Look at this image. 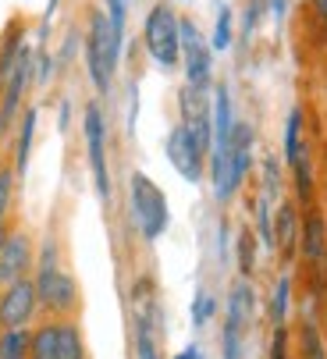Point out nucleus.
<instances>
[{
    "instance_id": "1",
    "label": "nucleus",
    "mask_w": 327,
    "mask_h": 359,
    "mask_svg": "<svg viewBox=\"0 0 327 359\" xmlns=\"http://www.w3.org/2000/svg\"><path fill=\"white\" fill-rule=\"evenodd\" d=\"M36 295H39V310L46 317H68L75 320L79 310H82V295H79V285L68 271H61L58 264V242L46 238L43 242V252L36 260Z\"/></svg>"
},
{
    "instance_id": "2",
    "label": "nucleus",
    "mask_w": 327,
    "mask_h": 359,
    "mask_svg": "<svg viewBox=\"0 0 327 359\" xmlns=\"http://www.w3.org/2000/svg\"><path fill=\"white\" fill-rule=\"evenodd\" d=\"M118 57H121V39L114 36L111 18H107L103 11H93L89 32H86V68H89V79L100 93L111 89Z\"/></svg>"
},
{
    "instance_id": "3",
    "label": "nucleus",
    "mask_w": 327,
    "mask_h": 359,
    "mask_svg": "<svg viewBox=\"0 0 327 359\" xmlns=\"http://www.w3.org/2000/svg\"><path fill=\"white\" fill-rule=\"evenodd\" d=\"M128 203H132V217L142 231L146 242L160 238L164 228L171 221V210H168V196L160 192V185L153 178H146L142 171H135L128 178Z\"/></svg>"
},
{
    "instance_id": "4",
    "label": "nucleus",
    "mask_w": 327,
    "mask_h": 359,
    "mask_svg": "<svg viewBox=\"0 0 327 359\" xmlns=\"http://www.w3.org/2000/svg\"><path fill=\"white\" fill-rule=\"evenodd\" d=\"M29 359H89L79 324L68 317H46L39 327H32Z\"/></svg>"
},
{
    "instance_id": "5",
    "label": "nucleus",
    "mask_w": 327,
    "mask_h": 359,
    "mask_svg": "<svg viewBox=\"0 0 327 359\" xmlns=\"http://www.w3.org/2000/svg\"><path fill=\"white\" fill-rule=\"evenodd\" d=\"M142 39H146V50L149 57L160 65V68H175L182 61V36H178V15L168 8V4H156L149 15H146V25H142Z\"/></svg>"
},
{
    "instance_id": "6",
    "label": "nucleus",
    "mask_w": 327,
    "mask_h": 359,
    "mask_svg": "<svg viewBox=\"0 0 327 359\" xmlns=\"http://www.w3.org/2000/svg\"><path fill=\"white\" fill-rule=\"evenodd\" d=\"M178 111H182V128L192 135V142L210 153L213 149V104H210V89L189 86L178 93Z\"/></svg>"
},
{
    "instance_id": "7",
    "label": "nucleus",
    "mask_w": 327,
    "mask_h": 359,
    "mask_svg": "<svg viewBox=\"0 0 327 359\" xmlns=\"http://www.w3.org/2000/svg\"><path fill=\"white\" fill-rule=\"evenodd\" d=\"M82 128H86V153H89L93 185H96V196L107 203V199H111V171H107V125H103V111L96 104H86Z\"/></svg>"
},
{
    "instance_id": "8",
    "label": "nucleus",
    "mask_w": 327,
    "mask_h": 359,
    "mask_svg": "<svg viewBox=\"0 0 327 359\" xmlns=\"http://www.w3.org/2000/svg\"><path fill=\"white\" fill-rule=\"evenodd\" d=\"M36 313H39V295H36L32 278L4 285V292H0V331L29 327Z\"/></svg>"
},
{
    "instance_id": "9",
    "label": "nucleus",
    "mask_w": 327,
    "mask_h": 359,
    "mask_svg": "<svg viewBox=\"0 0 327 359\" xmlns=\"http://www.w3.org/2000/svg\"><path fill=\"white\" fill-rule=\"evenodd\" d=\"M32 271H36V245H32V235L22 231V228L8 231L4 245H0V285L32 278Z\"/></svg>"
},
{
    "instance_id": "10",
    "label": "nucleus",
    "mask_w": 327,
    "mask_h": 359,
    "mask_svg": "<svg viewBox=\"0 0 327 359\" xmlns=\"http://www.w3.org/2000/svg\"><path fill=\"white\" fill-rule=\"evenodd\" d=\"M178 36H182V61H185V79H189V86L210 89V68H213L210 50H213V46L199 36L196 22H189V18L178 22Z\"/></svg>"
},
{
    "instance_id": "11",
    "label": "nucleus",
    "mask_w": 327,
    "mask_h": 359,
    "mask_svg": "<svg viewBox=\"0 0 327 359\" xmlns=\"http://www.w3.org/2000/svg\"><path fill=\"white\" fill-rule=\"evenodd\" d=\"M168 161H171V168L185 178V182H203V171H206V153L192 142V135L182 128V125H175L171 128V135H168Z\"/></svg>"
},
{
    "instance_id": "12",
    "label": "nucleus",
    "mask_w": 327,
    "mask_h": 359,
    "mask_svg": "<svg viewBox=\"0 0 327 359\" xmlns=\"http://www.w3.org/2000/svg\"><path fill=\"white\" fill-rule=\"evenodd\" d=\"M32 79H36V54H32V46L25 43V46L18 50V61H15V68H11L8 82H4V93H0V107H4L8 121L18 114L22 96H25V89H29V82H32Z\"/></svg>"
},
{
    "instance_id": "13",
    "label": "nucleus",
    "mask_w": 327,
    "mask_h": 359,
    "mask_svg": "<svg viewBox=\"0 0 327 359\" xmlns=\"http://www.w3.org/2000/svg\"><path fill=\"white\" fill-rule=\"evenodd\" d=\"M299 238H302V217H299V203L295 199H281L274 210V249L281 252V260L292 264L299 252Z\"/></svg>"
},
{
    "instance_id": "14",
    "label": "nucleus",
    "mask_w": 327,
    "mask_h": 359,
    "mask_svg": "<svg viewBox=\"0 0 327 359\" xmlns=\"http://www.w3.org/2000/svg\"><path fill=\"white\" fill-rule=\"evenodd\" d=\"M309 214L302 217V238H299V252L306 256L309 267H323L327 264V221L316 207H306Z\"/></svg>"
},
{
    "instance_id": "15",
    "label": "nucleus",
    "mask_w": 327,
    "mask_h": 359,
    "mask_svg": "<svg viewBox=\"0 0 327 359\" xmlns=\"http://www.w3.org/2000/svg\"><path fill=\"white\" fill-rule=\"evenodd\" d=\"M235 128V114H232V93L228 86H213V146H228Z\"/></svg>"
},
{
    "instance_id": "16",
    "label": "nucleus",
    "mask_w": 327,
    "mask_h": 359,
    "mask_svg": "<svg viewBox=\"0 0 327 359\" xmlns=\"http://www.w3.org/2000/svg\"><path fill=\"white\" fill-rule=\"evenodd\" d=\"M253 317H256V295H253L249 281H235L232 295H228V324L246 331L253 324Z\"/></svg>"
},
{
    "instance_id": "17",
    "label": "nucleus",
    "mask_w": 327,
    "mask_h": 359,
    "mask_svg": "<svg viewBox=\"0 0 327 359\" xmlns=\"http://www.w3.org/2000/svg\"><path fill=\"white\" fill-rule=\"evenodd\" d=\"M32 348V331L15 327V331H0V359H29Z\"/></svg>"
},
{
    "instance_id": "18",
    "label": "nucleus",
    "mask_w": 327,
    "mask_h": 359,
    "mask_svg": "<svg viewBox=\"0 0 327 359\" xmlns=\"http://www.w3.org/2000/svg\"><path fill=\"white\" fill-rule=\"evenodd\" d=\"M32 135H36V111L29 107L22 114V128H18V149H15V175H25L29 168V149H32Z\"/></svg>"
},
{
    "instance_id": "19",
    "label": "nucleus",
    "mask_w": 327,
    "mask_h": 359,
    "mask_svg": "<svg viewBox=\"0 0 327 359\" xmlns=\"http://www.w3.org/2000/svg\"><path fill=\"white\" fill-rule=\"evenodd\" d=\"M22 46H25L22 25H11L8 36H4V50H0V86L8 82V75H11V68H15V61H18V50H22Z\"/></svg>"
},
{
    "instance_id": "20",
    "label": "nucleus",
    "mask_w": 327,
    "mask_h": 359,
    "mask_svg": "<svg viewBox=\"0 0 327 359\" xmlns=\"http://www.w3.org/2000/svg\"><path fill=\"white\" fill-rule=\"evenodd\" d=\"M302 146H306V139H302V111L292 107V111H288V125H285V161H288V164L299 157Z\"/></svg>"
},
{
    "instance_id": "21",
    "label": "nucleus",
    "mask_w": 327,
    "mask_h": 359,
    "mask_svg": "<svg viewBox=\"0 0 327 359\" xmlns=\"http://www.w3.org/2000/svg\"><path fill=\"white\" fill-rule=\"evenodd\" d=\"M288 306H292V278L281 274L274 285V299H270V317H274V324H285Z\"/></svg>"
},
{
    "instance_id": "22",
    "label": "nucleus",
    "mask_w": 327,
    "mask_h": 359,
    "mask_svg": "<svg viewBox=\"0 0 327 359\" xmlns=\"http://www.w3.org/2000/svg\"><path fill=\"white\" fill-rule=\"evenodd\" d=\"M239 267H242L246 278H253V271H256V238H253L249 228L239 231Z\"/></svg>"
},
{
    "instance_id": "23",
    "label": "nucleus",
    "mask_w": 327,
    "mask_h": 359,
    "mask_svg": "<svg viewBox=\"0 0 327 359\" xmlns=\"http://www.w3.org/2000/svg\"><path fill=\"white\" fill-rule=\"evenodd\" d=\"M299 341H302V359H327L323 341H320V331H316V324H313V320H306V324H302Z\"/></svg>"
},
{
    "instance_id": "24",
    "label": "nucleus",
    "mask_w": 327,
    "mask_h": 359,
    "mask_svg": "<svg viewBox=\"0 0 327 359\" xmlns=\"http://www.w3.org/2000/svg\"><path fill=\"white\" fill-rule=\"evenodd\" d=\"M267 203H274L278 196H281V168H278V161L274 157H267L263 161V192H260Z\"/></svg>"
},
{
    "instance_id": "25",
    "label": "nucleus",
    "mask_w": 327,
    "mask_h": 359,
    "mask_svg": "<svg viewBox=\"0 0 327 359\" xmlns=\"http://www.w3.org/2000/svg\"><path fill=\"white\" fill-rule=\"evenodd\" d=\"M15 171L0 164V224H8V210H11V199H15Z\"/></svg>"
},
{
    "instance_id": "26",
    "label": "nucleus",
    "mask_w": 327,
    "mask_h": 359,
    "mask_svg": "<svg viewBox=\"0 0 327 359\" xmlns=\"http://www.w3.org/2000/svg\"><path fill=\"white\" fill-rule=\"evenodd\" d=\"M210 46H213V50H228V46H232V8L217 11V25H213Z\"/></svg>"
},
{
    "instance_id": "27",
    "label": "nucleus",
    "mask_w": 327,
    "mask_h": 359,
    "mask_svg": "<svg viewBox=\"0 0 327 359\" xmlns=\"http://www.w3.org/2000/svg\"><path fill=\"white\" fill-rule=\"evenodd\" d=\"M213 313H217L213 295H210V292H196V299H192V324H196V327H206Z\"/></svg>"
},
{
    "instance_id": "28",
    "label": "nucleus",
    "mask_w": 327,
    "mask_h": 359,
    "mask_svg": "<svg viewBox=\"0 0 327 359\" xmlns=\"http://www.w3.org/2000/svg\"><path fill=\"white\" fill-rule=\"evenodd\" d=\"M225 359H242V327L225 324Z\"/></svg>"
},
{
    "instance_id": "29",
    "label": "nucleus",
    "mask_w": 327,
    "mask_h": 359,
    "mask_svg": "<svg viewBox=\"0 0 327 359\" xmlns=\"http://www.w3.org/2000/svg\"><path fill=\"white\" fill-rule=\"evenodd\" d=\"M107 18L118 39H125V0H107Z\"/></svg>"
},
{
    "instance_id": "30",
    "label": "nucleus",
    "mask_w": 327,
    "mask_h": 359,
    "mask_svg": "<svg viewBox=\"0 0 327 359\" xmlns=\"http://www.w3.org/2000/svg\"><path fill=\"white\" fill-rule=\"evenodd\" d=\"M270 359H288V331H285V324H278V331H274V341H270Z\"/></svg>"
},
{
    "instance_id": "31",
    "label": "nucleus",
    "mask_w": 327,
    "mask_h": 359,
    "mask_svg": "<svg viewBox=\"0 0 327 359\" xmlns=\"http://www.w3.org/2000/svg\"><path fill=\"white\" fill-rule=\"evenodd\" d=\"M313 4V11H316V18L323 22V29H327V0H309Z\"/></svg>"
},
{
    "instance_id": "32",
    "label": "nucleus",
    "mask_w": 327,
    "mask_h": 359,
    "mask_svg": "<svg viewBox=\"0 0 327 359\" xmlns=\"http://www.w3.org/2000/svg\"><path fill=\"white\" fill-rule=\"evenodd\" d=\"M175 359H203V355H199V348H196V345H189V348H185V352H178Z\"/></svg>"
},
{
    "instance_id": "33",
    "label": "nucleus",
    "mask_w": 327,
    "mask_h": 359,
    "mask_svg": "<svg viewBox=\"0 0 327 359\" xmlns=\"http://www.w3.org/2000/svg\"><path fill=\"white\" fill-rule=\"evenodd\" d=\"M8 125H11V121H8V114H4V107H0V139H4V135H8Z\"/></svg>"
},
{
    "instance_id": "34",
    "label": "nucleus",
    "mask_w": 327,
    "mask_h": 359,
    "mask_svg": "<svg viewBox=\"0 0 327 359\" xmlns=\"http://www.w3.org/2000/svg\"><path fill=\"white\" fill-rule=\"evenodd\" d=\"M53 11H58V0H50V4H46V22H50V15Z\"/></svg>"
}]
</instances>
